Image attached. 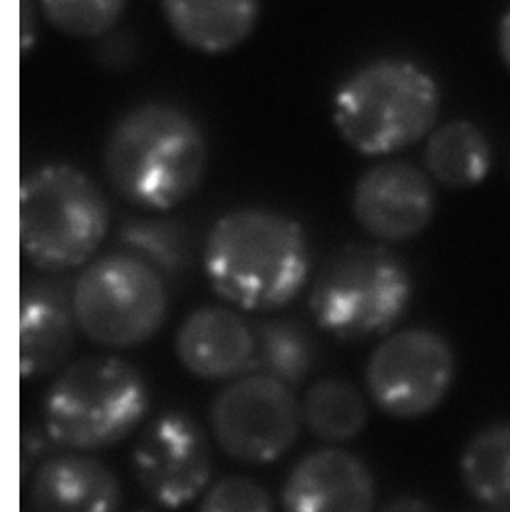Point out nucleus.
<instances>
[{"mask_svg":"<svg viewBox=\"0 0 510 512\" xmlns=\"http://www.w3.org/2000/svg\"><path fill=\"white\" fill-rule=\"evenodd\" d=\"M202 262L212 291L241 311L284 309L311 278L303 227L266 208H239L218 218L208 231Z\"/></svg>","mask_w":510,"mask_h":512,"instance_id":"obj_1","label":"nucleus"},{"mask_svg":"<svg viewBox=\"0 0 510 512\" xmlns=\"http://www.w3.org/2000/svg\"><path fill=\"white\" fill-rule=\"evenodd\" d=\"M103 163L109 183L123 200L148 212H167L202 185L208 142L185 109L146 101L111 128Z\"/></svg>","mask_w":510,"mask_h":512,"instance_id":"obj_2","label":"nucleus"},{"mask_svg":"<svg viewBox=\"0 0 510 512\" xmlns=\"http://www.w3.org/2000/svg\"><path fill=\"white\" fill-rule=\"evenodd\" d=\"M441 90L419 64L384 57L359 66L336 88L332 125L361 156L381 158L425 140L439 121Z\"/></svg>","mask_w":510,"mask_h":512,"instance_id":"obj_3","label":"nucleus"},{"mask_svg":"<svg viewBox=\"0 0 510 512\" xmlns=\"http://www.w3.org/2000/svg\"><path fill=\"white\" fill-rule=\"evenodd\" d=\"M150 390L125 359L92 355L66 365L43 400V429L68 452L115 447L144 423Z\"/></svg>","mask_w":510,"mask_h":512,"instance_id":"obj_4","label":"nucleus"},{"mask_svg":"<svg viewBox=\"0 0 510 512\" xmlns=\"http://www.w3.org/2000/svg\"><path fill=\"white\" fill-rule=\"evenodd\" d=\"M109 204L90 175L68 163L33 169L20 189V245L41 272L63 274L92 260L109 231Z\"/></svg>","mask_w":510,"mask_h":512,"instance_id":"obj_5","label":"nucleus"},{"mask_svg":"<svg viewBox=\"0 0 510 512\" xmlns=\"http://www.w3.org/2000/svg\"><path fill=\"white\" fill-rule=\"evenodd\" d=\"M414 280L383 243H350L322 264L309 307L320 328L342 342L388 334L412 303Z\"/></svg>","mask_w":510,"mask_h":512,"instance_id":"obj_6","label":"nucleus"},{"mask_svg":"<svg viewBox=\"0 0 510 512\" xmlns=\"http://www.w3.org/2000/svg\"><path fill=\"white\" fill-rule=\"evenodd\" d=\"M80 332L97 346L130 350L150 342L167 320L165 280L125 251L99 256L72 286Z\"/></svg>","mask_w":510,"mask_h":512,"instance_id":"obj_7","label":"nucleus"},{"mask_svg":"<svg viewBox=\"0 0 510 512\" xmlns=\"http://www.w3.org/2000/svg\"><path fill=\"white\" fill-rule=\"evenodd\" d=\"M303 425L293 388L266 373H247L224 386L210 406V431L225 456L266 466L295 447Z\"/></svg>","mask_w":510,"mask_h":512,"instance_id":"obj_8","label":"nucleus"},{"mask_svg":"<svg viewBox=\"0 0 510 512\" xmlns=\"http://www.w3.org/2000/svg\"><path fill=\"white\" fill-rule=\"evenodd\" d=\"M456 359L445 336L431 328L392 332L369 355L365 388L384 416L415 421L433 414L454 383Z\"/></svg>","mask_w":510,"mask_h":512,"instance_id":"obj_9","label":"nucleus"},{"mask_svg":"<svg viewBox=\"0 0 510 512\" xmlns=\"http://www.w3.org/2000/svg\"><path fill=\"white\" fill-rule=\"evenodd\" d=\"M130 462L142 491L165 511H179L198 501L214 472L204 427L179 410L163 412L142 427Z\"/></svg>","mask_w":510,"mask_h":512,"instance_id":"obj_10","label":"nucleus"},{"mask_svg":"<svg viewBox=\"0 0 510 512\" xmlns=\"http://www.w3.org/2000/svg\"><path fill=\"white\" fill-rule=\"evenodd\" d=\"M433 179L408 161H384L355 183L351 212L359 227L379 243H406L421 235L435 216Z\"/></svg>","mask_w":510,"mask_h":512,"instance_id":"obj_11","label":"nucleus"},{"mask_svg":"<svg viewBox=\"0 0 510 512\" xmlns=\"http://www.w3.org/2000/svg\"><path fill=\"white\" fill-rule=\"evenodd\" d=\"M377 483L371 468L344 448L305 454L282 487L284 512H373Z\"/></svg>","mask_w":510,"mask_h":512,"instance_id":"obj_12","label":"nucleus"},{"mask_svg":"<svg viewBox=\"0 0 510 512\" xmlns=\"http://www.w3.org/2000/svg\"><path fill=\"white\" fill-rule=\"evenodd\" d=\"M175 355L194 379L231 383L255 367L256 332L233 309L198 307L177 328Z\"/></svg>","mask_w":510,"mask_h":512,"instance_id":"obj_13","label":"nucleus"},{"mask_svg":"<svg viewBox=\"0 0 510 512\" xmlns=\"http://www.w3.org/2000/svg\"><path fill=\"white\" fill-rule=\"evenodd\" d=\"M78 322L72 289L59 282L37 280L22 291L20 369L26 381L63 371L76 346Z\"/></svg>","mask_w":510,"mask_h":512,"instance_id":"obj_14","label":"nucleus"},{"mask_svg":"<svg viewBox=\"0 0 510 512\" xmlns=\"http://www.w3.org/2000/svg\"><path fill=\"white\" fill-rule=\"evenodd\" d=\"M30 512H123L117 474L86 452H64L33 468Z\"/></svg>","mask_w":510,"mask_h":512,"instance_id":"obj_15","label":"nucleus"},{"mask_svg":"<svg viewBox=\"0 0 510 512\" xmlns=\"http://www.w3.org/2000/svg\"><path fill=\"white\" fill-rule=\"evenodd\" d=\"M171 33L192 51L225 55L256 30L260 0H161Z\"/></svg>","mask_w":510,"mask_h":512,"instance_id":"obj_16","label":"nucleus"},{"mask_svg":"<svg viewBox=\"0 0 510 512\" xmlns=\"http://www.w3.org/2000/svg\"><path fill=\"white\" fill-rule=\"evenodd\" d=\"M423 163L427 175L454 191L481 185L493 169V146L470 121H450L427 136Z\"/></svg>","mask_w":510,"mask_h":512,"instance_id":"obj_17","label":"nucleus"},{"mask_svg":"<svg viewBox=\"0 0 510 512\" xmlns=\"http://www.w3.org/2000/svg\"><path fill=\"white\" fill-rule=\"evenodd\" d=\"M460 476L479 503L510 509V421L493 423L476 433L460 458Z\"/></svg>","mask_w":510,"mask_h":512,"instance_id":"obj_18","label":"nucleus"},{"mask_svg":"<svg viewBox=\"0 0 510 512\" xmlns=\"http://www.w3.org/2000/svg\"><path fill=\"white\" fill-rule=\"evenodd\" d=\"M303 425L326 445L353 441L367 427L369 410L363 394L342 379L313 384L301 404Z\"/></svg>","mask_w":510,"mask_h":512,"instance_id":"obj_19","label":"nucleus"},{"mask_svg":"<svg viewBox=\"0 0 510 512\" xmlns=\"http://www.w3.org/2000/svg\"><path fill=\"white\" fill-rule=\"evenodd\" d=\"M256 332L255 367L289 388L309 379L315 367V342L307 328L291 319L260 322Z\"/></svg>","mask_w":510,"mask_h":512,"instance_id":"obj_20","label":"nucleus"},{"mask_svg":"<svg viewBox=\"0 0 510 512\" xmlns=\"http://www.w3.org/2000/svg\"><path fill=\"white\" fill-rule=\"evenodd\" d=\"M121 249L150 264L161 276L185 272L191 260L189 233L183 225L167 220H134L119 233Z\"/></svg>","mask_w":510,"mask_h":512,"instance_id":"obj_21","label":"nucleus"},{"mask_svg":"<svg viewBox=\"0 0 510 512\" xmlns=\"http://www.w3.org/2000/svg\"><path fill=\"white\" fill-rule=\"evenodd\" d=\"M45 20L74 39H97L125 14L127 0H37Z\"/></svg>","mask_w":510,"mask_h":512,"instance_id":"obj_22","label":"nucleus"},{"mask_svg":"<svg viewBox=\"0 0 510 512\" xmlns=\"http://www.w3.org/2000/svg\"><path fill=\"white\" fill-rule=\"evenodd\" d=\"M196 512H276L264 485L245 476H227L210 483L198 499Z\"/></svg>","mask_w":510,"mask_h":512,"instance_id":"obj_23","label":"nucleus"},{"mask_svg":"<svg viewBox=\"0 0 510 512\" xmlns=\"http://www.w3.org/2000/svg\"><path fill=\"white\" fill-rule=\"evenodd\" d=\"M381 512H437L427 501L419 497H398L384 505Z\"/></svg>","mask_w":510,"mask_h":512,"instance_id":"obj_24","label":"nucleus"},{"mask_svg":"<svg viewBox=\"0 0 510 512\" xmlns=\"http://www.w3.org/2000/svg\"><path fill=\"white\" fill-rule=\"evenodd\" d=\"M497 45H499V55L503 63L507 64L510 70V8L501 18L499 32H497Z\"/></svg>","mask_w":510,"mask_h":512,"instance_id":"obj_25","label":"nucleus"},{"mask_svg":"<svg viewBox=\"0 0 510 512\" xmlns=\"http://www.w3.org/2000/svg\"><path fill=\"white\" fill-rule=\"evenodd\" d=\"M136 512H156V511H150V509H142V511H136Z\"/></svg>","mask_w":510,"mask_h":512,"instance_id":"obj_26","label":"nucleus"}]
</instances>
